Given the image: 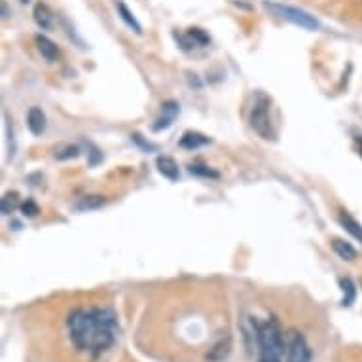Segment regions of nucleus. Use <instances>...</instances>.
<instances>
[{"label": "nucleus", "instance_id": "f3484780", "mask_svg": "<svg viewBox=\"0 0 362 362\" xmlns=\"http://www.w3.org/2000/svg\"><path fill=\"white\" fill-rule=\"evenodd\" d=\"M105 205V197L101 196H86L76 203L78 211H93Z\"/></svg>", "mask_w": 362, "mask_h": 362}, {"label": "nucleus", "instance_id": "ddd939ff", "mask_svg": "<svg viewBox=\"0 0 362 362\" xmlns=\"http://www.w3.org/2000/svg\"><path fill=\"white\" fill-rule=\"evenodd\" d=\"M332 249L334 252L341 258V260H355L356 258V250L353 249V245L347 243V241H344V239H334L332 241Z\"/></svg>", "mask_w": 362, "mask_h": 362}, {"label": "nucleus", "instance_id": "f03ea898", "mask_svg": "<svg viewBox=\"0 0 362 362\" xmlns=\"http://www.w3.org/2000/svg\"><path fill=\"white\" fill-rule=\"evenodd\" d=\"M252 339L258 349V362H283L285 356V334L281 330L279 321L275 317H267L266 321L252 319L250 321Z\"/></svg>", "mask_w": 362, "mask_h": 362}, {"label": "nucleus", "instance_id": "423d86ee", "mask_svg": "<svg viewBox=\"0 0 362 362\" xmlns=\"http://www.w3.org/2000/svg\"><path fill=\"white\" fill-rule=\"evenodd\" d=\"M35 42H36V48H38V52H40V55L44 57V59L49 61V63L57 61V57H59V48H57V44H55V42L49 40L48 36H42V35H36Z\"/></svg>", "mask_w": 362, "mask_h": 362}, {"label": "nucleus", "instance_id": "aec40b11", "mask_svg": "<svg viewBox=\"0 0 362 362\" xmlns=\"http://www.w3.org/2000/svg\"><path fill=\"white\" fill-rule=\"evenodd\" d=\"M21 211H23L25 216H36L38 214V205L29 199V202L21 203Z\"/></svg>", "mask_w": 362, "mask_h": 362}, {"label": "nucleus", "instance_id": "f257e3e1", "mask_svg": "<svg viewBox=\"0 0 362 362\" xmlns=\"http://www.w3.org/2000/svg\"><path fill=\"white\" fill-rule=\"evenodd\" d=\"M66 330L74 349L95 358L116 344L118 317L108 308L74 309L66 317Z\"/></svg>", "mask_w": 362, "mask_h": 362}, {"label": "nucleus", "instance_id": "9b49d317", "mask_svg": "<svg viewBox=\"0 0 362 362\" xmlns=\"http://www.w3.org/2000/svg\"><path fill=\"white\" fill-rule=\"evenodd\" d=\"M33 16H35L36 25H38L42 30H49L52 27H54V13H52V10H49L46 4L38 2V4L35 6V12H33Z\"/></svg>", "mask_w": 362, "mask_h": 362}, {"label": "nucleus", "instance_id": "412c9836", "mask_svg": "<svg viewBox=\"0 0 362 362\" xmlns=\"http://www.w3.org/2000/svg\"><path fill=\"white\" fill-rule=\"evenodd\" d=\"M78 154H80V150H78L76 146H66L65 154L55 156V158H57V160H69V158H78Z\"/></svg>", "mask_w": 362, "mask_h": 362}, {"label": "nucleus", "instance_id": "dca6fc26", "mask_svg": "<svg viewBox=\"0 0 362 362\" xmlns=\"http://www.w3.org/2000/svg\"><path fill=\"white\" fill-rule=\"evenodd\" d=\"M339 286H341V291H344V300H341V305L349 308V305H353V302H355V298H356L355 283L345 277V279H339Z\"/></svg>", "mask_w": 362, "mask_h": 362}, {"label": "nucleus", "instance_id": "39448f33", "mask_svg": "<svg viewBox=\"0 0 362 362\" xmlns=\"http://www.w3.org/2000/svg\"><path fill=\"white\" fill-rule=\"evenodd\" d=\"M266 8L269 12H274L277 18L285 19V21H291V23L298 25V27H302V29H319V21H317L313 16H309L308 12H303V10L285 6V4H275V2H266Z\"/></svg>", "mask_w": 362, "mask_h": 362}, {"label": "nucleus", "instance_id": "4be33fe9", "mask_svg": "<svg viewBox=\"0 0 362 362\" xmlns=\"http://www.w3.org/2000/svg\"><path fill=\"white\" fill-rule=\"evenodd\" d=\"M19 2H23V4H27V2H30V0H19Z\"/></svg>", "mask_w": 362, "mask_h": 362}, {"label": "nucleus", "instance_id": "a211bd4d", "mask_svg": "<svg viewBox=\"0 0 362 362\" xmlns=\"http://www.w3.org/2000/svg\"><path fill=\"white\" fill-rule=\"evenodd\" d=\"M18 207H21V205H19L18 194H16V192H8V194H4V197H2V213L10 214Z\"/></svg>", "mask_w": 362, "mask_h": 362}, {"label": "nucleus", "instance_id": "1a4fd4ad", "mask_svg": "<svg viewBox=\"0 0 362 362\" xmlns=\"http://www.w3.org/2000/svg\"><path fill=\"white\" fill-rule=\"evenodd\" d=\"M156 165H158V171H160L165 178H169V180H178V177H180L177 161L173 160V158H169V156H158Z\"/></svg>", "mask_w": 362, "mask_h": 362}, {"label": "nucleus", "instance_id": "0eeeda50", "mask_svg": "<svg viewBox=\"0 0 362 362\" xmlns=\"http://www.w3.org/2000/svg\"><path fill=\"white\" fill-rule=\"evenodd\" d=\"M27 127L33 135H42L46 131V114L42 112V108H30L27 114Z\"/></svg>", "mask_w": 362, "mask_h": 362}, {"label": "nucleus", "instance_id": "2eb2a0df", "mask_svg": "<svg viewBox=\"0 0 362 362\" xmlns=\"http://www.w3.org/2000/svg\"><path fill=\"white\" fill-rule=\"evenodd\" d=\"M118 13H119V18H122V21H124V23L127 25L131 30H135L137 35H141V33H143V27H141V23H139L137 19H135V16L129 12V8L125 6L124 2H118Z\"/></svg>", "mask_w": 362, "mask_h": 362}, {"label": "nucleus", "instance_id": "20e7f679", "mask_svg": "<svg viewBox=\"0 0 362 362\" xmlns=\"http://www.w3.org/2000/svg\"><path fill=\"white\" fill-rule=\"evenodd\" d=\"M286 362H313V353L308 339L298 330H288L285 334Z\"/></svg>", "mask_w": 362, "mask_h": 362}, {"label": "nucleus", "instance_id": "6e6552de", "mask_svg": "<svg viewBox=\"0 0 362 362\" xmlns=\"http://www.w3.org/2000/svg\"><path fill=\"white\" fill-rule=\"evenodd\" d=\"M180 42H182V48H192V46L194 48H203L211 40L202 29H188L185 36H180Z\"/></svg>", "mask_w": 362, "mask_h": 362}, {"label": "nucleus", "instance_id": "9d476101", "mask_svg": "<svg viewBox=\"0 0 362 362\" xmlns=\"http://www.w3.org/2000/svg\"><path fill=\"white\" fill-rule=\"evenodd\" d=\"M178 114V105L177 103H165L163 105V108H161V116L156 122L158 124H154V131H161V129H167L169 125L175 122V118H177Z\"/></svg>", "mask_w": 362, "mask_h": 362}, {"label": "nucleus", "instance_id": "7ed1b4c3", "mask_svg": "<svg viewBox=\"0 0 362 362\" xmlns=\"http://www.w3.org/2000/svg\"><path fill=\"white\" fill-rule=\"evenodd\" d=\"M247 116H249L250 129L255 131L258 137L264 141H275L277 131L272 118V99L264 91H256L255 95L250 97Z\"/></svg>", "mask_w": 362, "mask_h": 362}, {"label": "nucleus", "instance_id": "4468645a", "mask_svg": "<svg viewBox=\"0 0 362 362\" xmlns=\"http://www.w3.org/2000/svg\"><path fill=\"white\" fill-rule=\"evenodd\" d=\"M339 224L344 226L345 230H347V232H349L353 238L358 239V241L362 243V226L358 224V222H356V220L353 218L351 214H347V213L339 214Z\"/></svg>", "mask_w": 362, "mask_h": 362}, {"label": "nucleus", "instance_id": "f8f14e48", "mask_svg": "<svg viewBox=\"0 0 362 362\" xmlns=\"http://www.w3.org/2000/svg\"><path fill=\"white\" fill-rule=\"evenodd\" d=\"M209 137L202 135V133H197V131H186L182 139H180V146L182 148H188V150H194V148H202L205 144H209Z\"/></svg>", "mask_w": 362, "mask_h": 362}, {"label": "nucleus", "instance_id": "6ab92c4d", "mask_svg": "<svg viewBox=\"0 0 362 362\" xmlns=\"http://www.w3.org/2000/svg\"><path fill=\"white\" fill-rule=\"evenodd\" d=\"M190 173L192 175H199V177H211V178L218 177V173L211 171V169L205 165H190Z\"/></svg>", "mask_w": 362, "mask_h": 362}]
</instances>
